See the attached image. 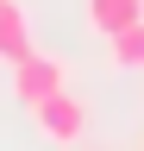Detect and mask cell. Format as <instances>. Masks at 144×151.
<instances>
[{"label": "cell", "mask_w": 144, "mask_h": 151, "mask_svg": "<svg viewBox=\"0 0 144 151\" xmlns=\"http://www.w3.org/2000/svg\"><path fill=\"white\" fill-rule=\"evenodd\" d=\"M106 44H113V50H106V57H113V69H144V19H132V25L113 32Z\"/></svg>", "instance_id": "obj_5"}, {"label": "cell", "mask_w": 144, "mask_h": 151, "mask_svg": "<svg viewBox=\"0 0 144 151\" xmlns=\"http://www.w3.org/2000/svg\"><path fill=\"white\" fill-rule=\"evenodd\" d=\"M25 50H38V44H31V19H25V6H19V0H0V63L13 69Z\"/></svg>", "instance_id": "obj_3"}, {"label": "cell", "mask_w": 144, "mask_h": 151, "mask_svg": "<svg viewBox=\"0 0 144 151\" xmlns=\"http://www.w3.org/2000/svg\"><path fill=\"white\" fill-rule=\"evenodd\" d=\"M69 82V69H63V57H50V50H25L19 63H13V101H19L25 113L44 101V94H57Z\"/></svg>", "instance_id": "obj_1"}, {"label": "cell", "mask_w": 144, "mask_h": 151, "mask_svg": "<svg viewBox=\"0 0 144 151\" xmlns=\"http://www.w3.org/2000/svg\"><path fill=\"white\" fill-rule=\"evenodd\" d=\"M31 120H38V132H44L50 145H75L82 132H88V101L69 94V82H63L57 94H44V101L31 107Z\"/></svg>", "instance_id": "obj_2"}, {"label": "cell", "mask_w": 144, "mask_h": 151, "mask_svg": "<svg viewBox=\"0 0 144 151\" xmlns=\"http://www.w3.org/2000/svg\"><path fill=\"white\" fill-rule=\"evenodd\" d=\"M82 19H88V32L113 38V32L132 25V19H144V0H82Z\"/></svg>", "instance_id": "obj_4"}]
</instances>
